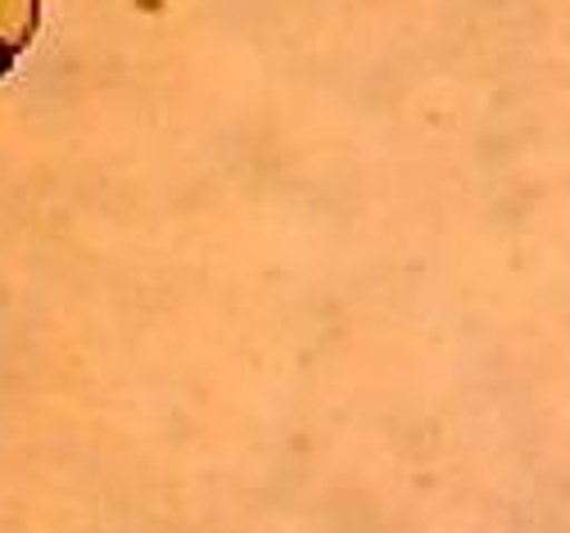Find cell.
Returning a JSON list of instances; mask_svg holds the SVG:
<instances>
[{
  "label": "cell",
  "mask_w": 570,
  "mask_h": 533,
  "mask_svg": "<svg viewBox=\"0 0 570 533\" xmlns=\"http://www.w3.org/2000/svg\"><path fill=\"white\" fill-rule=\"evenodd\" d=\"M41 28V0H0V78L32 46Z\"/></svg>",
  "instance_id": "6da1fadb"
}]
</instances>
